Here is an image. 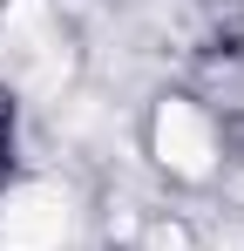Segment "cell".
<instances>
[{"instance_id":"6da1fadb","label":"cell","mask_w":244,"mask_h":251,"mask_svg":"<svg viewBox=\"0 0 244 251\" xmlns=\"http://www.w3.org/2000/svg\"><path fill=\"white\" fill-rule=\"evenodd\" d=\"M14 170V102L0 95V176Z\"/></svg>"}]
</instances>
